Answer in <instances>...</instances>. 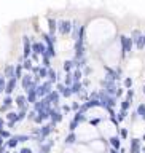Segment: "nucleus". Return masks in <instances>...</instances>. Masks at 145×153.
<instances>
[{
    "mask_svg": "<svg viewBox=\"0 0 145 153\" xmlns=\"http://www.w3.org/2000/svg\"><path fill=\"white\" fill-rule=\"evenodd\" d=\"M120 43H121V56H126V54H129L131 51H132V40H131V37H126V35H121L120 37Z\"/></svg>",
    "mask_w": 145,
    "mask_h": 153,
    "instance_id": "obj_1",
    "label": "nucleus"
},
{
    "mask_svg": "<svg viewBox=\"0 0 145 153\" xmlns=\"http://www.w3.org/2000/svg\"><path fill=\"white\" fill-rule=\"evenodd\" d=\"M58 30L61 35H69L72 32V21L69 19H62L58 22Z\"/></svg>",
    "mask_w": 145,
    "mask_h": 153,
    "instance_id": "obj_2",
    "label": "nucleus"
},
{
    "mask_svg": "<svg viewBox=\"0 0 145 153\" xmlns=\"http://www.w3.org/2000/svg\"><path fill=\"white\" fill-rule=\"evenodd\" d=\"M26 91H27V96H26L27 104H35V102L38 101V96H37V85H35V83H32Z\"/></svg>",
    "mask_w": 145,
    "mask_h": 153,
    "instance_id": "obj_3",
    "label": "nucleus"
},
{
    "mask_svg": "<svg viewBox=\"0 0 145 153\" xmlns=\"http://www.w3.org/2000/svg\"><path fill=\"white\" fill-rule=\"evenodd\" d=\"M101 85H102V88H104V92H105V94H109V96H115L116 88H118V86L115 85V81L102 80V81H101Z\"/></svg>",
    "mask_w": 145,
    "mask_h": 153,
    "instance_id": "obj_4",
    "label": "nucleus"
},
{
    "mask_svg": "<svg viewBox=\"0 0 145 153\" xmlns=\"http://www.w3.org/2000/svg\"><path fill=\"white\" fill-rule=\"evenodd\" d=\"M51 91H53V89H51V83L50 81H45V83H41V85L37 86V96H38V97L48 96Z\"/></svg>",
    "mask_w": 145,
    "mask_h": 153,
    "instance_id": "obj_5",
    "label": "nucleus"
},
{
    "mask_svg": "<svg viewBox=\"0 0 145 153\" xmlns=\"http://www.w3.org/2000/svg\"><path fill=\"white\" fill-rule=\"evenodd\" d=\"M30 48H32V53L37 54V56H43L45 51H46V46L41 43V41H34V43H30Z\"/></svg>",
    "mask_w": 145,
    "mask_h": 153,
    "instance_id": "obj_6",
    "label": "nucleus"
},
{
    "mask_svg": "<svg viewBox=\"0 0 145 153\" xmlns=\"http://www.w3.org/2000/svg\"><path fill=\"white\" fill-rule=\"evenodd\" d=\"M50 120H51V124L56 126L58 123L62 121V113H61L58 109H51L50 110Z\"/></svg>",
    "mask_w": 145,
    "mask_h": 153,
    "instance_id": "obj_7",
    "label": "nucleus"
},
{
    "mask_svg": "<svg viewBox=\"0 0 145 153\" xmlns=\"http://www.w3.org/2000/svg\"><path fill=\"white\" fill-rule=\"evenodd\" d=\"M22 41H24V51H22V58H24V59H29V58L32 56L30 38H29V37H24V38H22Z\"/></svg>",
    "mask_w": 145,
    "mask_h": 153,
    "instance_id": "obj_8",
    "label": "nucleus"
},
{
    "mask_svg": "<svg viewBox=\"0 0 145 153\" xmlns=\"http://www.w3.org/2000/svg\"><path fill=\"white\" fill-rule=\"evenodd\" d=\"M53 124H43L41 128H38V131H40V139H45V137H48L51 132H53Z\"/></svg>",
    "mask_w": 145,
    "mask_h": 153,
    "instance_id": "obj_9",
    "label": "nucleus"
},
{
    "mask_svg": "<svg viewBox=\"0 0 145 153\" xmlns=\"http://www.w3.org/2000/svg\"><path fill=\"white\" fill-rule=\"evenodd\" d=\"M16 83H18V80H16V78H10V80H7L5 91H3V92H7V96H10L11 92L16 89Z\"/></svg>",
    "mask_w": 145,
    "mask_h": 153,
    "instance_id": "obj_10",
    "label": "nucleus"
},
{
    "mask_svg": "<svg viewBox=\"0 0 145 153\" xmlns=\"http://www.w3.org/2000/svg\"><path fill=\"white\" fill-rule=\"evenodd\" d=\"M45 97L51 102V105H53V104H54V105H58V104H59V97H61V94H59V92L56 91V89H53L48 96H45Z\"/></svg>",
    "mask_w": 145,
    "mask_h": 153,
    "instance_id": "obj_11",
    "label": "nucleus"
},
{
    "mask_svg": "<svg viewBox=\"0 0 145 153\" xmlns=\"http://www.w3.org/2000/svg\"><path fill=\"white\" fill-rule=\"evenodd\" d=\"M32 75H29V73H27V75H22V78H21V86H22V89H27V88H29L30 85H32Z\"/></svg>",
    "mask_w": 145,
    "mask_h": 153,
    "instance_id": "obj_12",
    "label": "nucleus"
},
{
    "mask_svg": "<svg viewBox=\"0 0 145 153\" xmlns=\"http://www.w3.org/2000/svg\"><path fill=\"white\" fill-rule=\"evenodd\" d=\"M69 88H70V91H72V94H80L81 89H83V85H81V81H75V83H72Z\"/></svg>",
    "mask_w": 145,
    "mask_h": 153,
    "instance_id": "obj_13",
    "label": "nucleus"
},
{
    "mask_svg": "<svg viewBox=\"0 0 145 153\" xmlns=\"http://www.w3.org/2000/svg\"><path fill=\"white\" fill-rule=\"evenodd\" d=\"M131 153H140V140L131 139Z\"/></svg>",
    "mask_w": 145,
    "mask_h": 153,
    "instance_id": "obj_14",
    "label": "nucleus"
},
{
    "mask_svg": "<svg viewBox=\"0 0 145 153\" xmlns=\"http://www.w3.org/2000/svg\"><path fill=\"white\" fill-rule=\"evenodd\" d=\"M5 80H10V78H15V66L13 64H10V66L5 67Z\"/></svg>",
    "mask_w": 145,
    "mask_h": 153,
    "instance_id": "obj_15",
    "label": "nucleus"
},
{
    "mask_svg": "<svg viewBox=\"0 0 145 153\" xmlns=\"http://www.w3.org/2000/svg\"><path fill=\"white\" fill-rule=\"evenodd\" d=\"M109 140H110V145H112V148H115V150H120V148H121V139H120L118 136L110 137Z\"/></svg>",
    "mask_w": 145,
    "mask_h": 153,
    "instance_id": "obj_16",
    "label": "nucleus"
},
{
    "mask_svg": "<svg viewBox=\"0 0 145 153\" xmlns=\"http://www.w3.org/2000/svg\"><path fill=\"white\" fill-rule=\"evenodd\" d=\"M7 121H8V128H13L16 123V112H7Z\"/></svg>",
    "mask_w": 145,
    "mask_h": 153,
    "instance_id": "obj_17",
    "label": "nucleus"
},
{
    "mask_svg": "<svg viewBox=\"0 0 145 153\" xmlns=\"http://www.w3.org/2000/svg\"><path fill=\"white\" fill-rule=\"evenodd\" d=\"M15 102H16V105H18L19 109H24V110H27V99H26L24 96H18Z\"/></svg>",
    "mask_w": 145,
    "mask_h": 153,
    "instance_id": "obj_18",
    "label": "nucleus"
},
{
    "mask_svg": "<svg viewBox=\"0 0 145 153\" xmlns=\"http://www.w3.org/2000/svg\"><path fill=\"white\" fill-rule=\"evenodd\" d=\"M45 56H48L50 59L56 56V50H54V43H48V45H46V51H45Z\"/></svg>",
    "mask_w": 145,
    "mask_h": 153,
    "instance_id": "obj_19",
    "label": "nucleus"
},
{
    "mask_svg": "<svg viewBox=\"0 0 145 153\" xmlns=\"http://www.w3.org/2000/svg\"><path fill=\"white\" fill-rule=\"evenodd\" d=\"M132 43L137 46V50H144L145 48V35H140V37H137Z\"/></svg>",
    "mask_w": 145,
    "mask_h": 153,
    "instance_id": "obj_20",
    "label": "nucleus"
},
{
    "mask_svg": "<svg viewBox=\"0 0 145 153\" xmlns=\"http://www.w3.org/2000/svg\"><path fill=\"white\" fill-rule=\"evenodd\" d=\"M48 27H50V35H53L58 29V21L53 19V18H48Z\"/></svg>",
    "mask_w": 145,
    "mask_h": 153,
    "instance_id": "obj_21",
    "label": "nucleus"
},
{
    "mask_svg": "<svg viewBox=\"0 0 145 153\" xmlns=\"http://www.w3.org/2000/svg\"><path fill=\"white\" fill-rule=\"evenodd\" d=\"M73 67H75V59H69V61H65L64 62V70L67 72V73H70L73 70Z\"/></svg>",
    "mask_w": 145,
    "mask_h": 153,
    "instance_id": "obj_22",
    "label": "nucleus"
},
{
    "mask_svg": "<svg viewBox=\"0 0 145 153\" xmlns=\"http://www.w3.org/2000/svg\"><path fill=\"white\" fill-rule=\"evenodd\" d=\"M46 78H48V81L53 85L54 81H58V73H56V70H53V69L50 67L48 69V77H46Z\"/></svg>",
    "mask_w": 145,
    "mask_h": 153,
    "instance_id": "obj_23",
    "label": "nucleus"
},
{
    "mask_svg": "<svg viewBox=\"0 0 145 153\" xmlns=\"http://www.w3.org/2000/svg\"><path fill=\"white\" fill-rule=\"evenodd\" d=\"M135 113H137V117H140L145 121V104H139L137 109H135Z\"/></svg>",
    "mask_w": 145,
    "mask_h": 153,
    "instance_id": "obj_24",
    "label": "nucleus"
},
{
    "mask_svg": "<svg viewBox=\"0 0 145 153\" xmlns=\"http://www.w3.org/2000/svg\"><path fill=\"white\" fill-rule=\"evenodd\" d=\"M73 121H77L78 124L83 123V121H86L85 113H81V112H75V115H73Z\"/></svg>",
    "mask_w": 145,
    "mask_h": 153,
    "instance_id": "obj_25",
    "label": "nucleus"
},
{
    "mask_svg": "<svg viewBox=\"0 0 145 153\" xmlns=\"http://www.w3.org/2000/svg\"><path fill=\"white\" fill-rule=\"evenodd\" d=\"M77 142V134L75 132H70L67 137H65V143H67V145H73V143Z\"/></svg>",
    "mask_w": 145,
    "mask_h": 153,
    "instance_id": "obj_26",
    "label": "nucleus"
},
{
    "mask_svg": "<svg viewBox=\"0 0 145 153\" xmlns=\"http://www.w3.org/2000/svg\"><path fill=\"white\" fill-rule=\"evenodd\" d=\"M81 77H83V72L80 70V69H75L72 73V78H73V83L75 81H81Z\"/></svg>",
    "mask_w": 145,
    "mask_h": 153,
    "instance_id": "obj_27",
    "label": "nucleus"
},
{
    "mask_svg": "<svg viewBox=\"0 0 145 153\" xmlns=\"http://www.w3.org/2000/svg\"><path fill=\"white\" fill-rule=\"evenodd\" d=\"M15 78H16V80H21V78H22V66H21V64L15 66Z\"/></svg>",
    "mask_w": 145,
    "mask_h": 153,
    "instance_id": "obj_28",
    "label": "nucleus"
},
{
    "mask_svg": "<svg viewBox=\"0 0 145 153\" xmlns=\"http://www.w3.org/2000/svg\"><path fill=\"white\" fill-rule=\"evenodd\" d=\"M27 117V110H24V109H19V112L16 113V123L18 121H22Z\"/></svg>",
    "mask_w": 145,
    "mask_h": 153,
    "instance_id": "obj_29",
    "label": "nucleus"
},
{
    "mask_svg": "<svg viewBox=\"0 0 145 153\" xmlns=\"http://www.w3.org/2000/svg\"><path fill=\"white\" fill-rule=\"evenodd\" d=\"M16 145H18V140H16V137H11L10 140H7V142H5V147H7V148H15Z\"/></svg>",
    "mask_w": 145,
    "mask_h": 153,
    "instance_id": "obj_30",
    "label": "nucleus"
},
{
    "mask_svg": "<svg viewBox=\"0 0 145 153\" xmlns=\"http://www.w3.org/2000/svg\"><path fill=\"white\" fill-rule=\"evenodd\" d=\"M115 115H116V117H115V118H116V121L121 123L126 117H128V112H123V110H120V112H118V113H115Z\"/></svg>",
    "mask_w": 145,
    "mask_h": 153,
    "instance_id": "obj_31",
    "label": "nucleus"
},
{
    "mask_svg": "<svg viewBox=\"0 0 145 153\" xmlns=\"http://www.w3.org/2000/svg\"><path fill=\"white\" fill-rule=\"evenodd\" d=\"M30 136L29 134H21V136H16V140H18V143L19 142H27V140H30Z\"/></svg>",
    "mask_w": 145,
    "mask_h": 153,
    "instance_id": "obj_32",
    "label": "nucleus"
},
{
    "mask_svg": "<svg viewBox=\"0 0 145 153\" xmlns=\"http://www.w3.org/2000/svg\"><path fill=\"white\" fill-rule=\"evenodd\" d=\"M21 66H22V69H26V70H32V67H34V66H32V61H30V59H24Z\"/></svg>",
    "mask_w": 145,
    "mask_h": 153,
    "instance_id": "obj_33",
    "label": "nucleus"
},
{
    "mask_svg": "<svg viewBox=\"0 0 145 153\" xmlns=\"http://www.w3.org/2000/svg\"><path fill=\"white\" fill-rule=\"evenodd\" d=\"M129 107H131V101H128V99L121 101V110H123V112H128Z\"/></svg>",
    "mask_w": 145,
    "mask_h": 153,
    "instance_id": "obj_34",
    "label": "nucleus"
},
{
    "mask_svg": "<svg viewBox=\"0 0 145 153\" xmlns=\"http://www.w3.org/2000/svg\"><path fill=\"white\" fill-rule=\"evenodd\" d=\"M41 62H43V64H41V67L50 69L51 64H50V58H48V56H45V54H43V56H41Z\"/></svg>",
    "mask_w": 145,
    "mask_h": 153,
    "instance_id": "obj_35",
    "label": "nucleus"
},
{
    "mask_svg": "<svg viewBox=\"0 0 145 153\" xmlns=\"http://www.w3.org/2000/svg\"><path fill=\"white\" fill-rule=\"evenodd\" d=\"M72 83H73V78H72V72H70V73H67V75H65L64 85H65V86H70Z\"/></svg>",
    "mask_w": 145,
    "mask_h": 153,
    "instance_id": "obj_36",
    "label": "nucleus"
},
{
    "mask_svg": "<svg viewBox=\"0 0 145 153\" xmlns=\"http://www.w3.org/2000/svg\"><path fill=\"white\" fill-rule=\"evenodd\" d=\"M37 77H40V78H46L48 77V69H45V67H40V70H38V75Z\"/></svg>",
    "mask_w": 145,
    "mask_h": 153,
    "instance_id": "obj_37",
    "label": "nucleus"
},
{
    "mask_svg": "<svg viewBox=\"0 0 145 153\" xmlns=\"http://www.w3.org/2000/svg\"><path fill=\"white\" fill-rule=\"evenodd\" d=\"M61 96H62V97H70V96H72V91H70V88L65 86L64 89L61 91Z\"/></svg>",
    "mask_w": 145,
    "mask_h": 153,
    "instance_id": "obj_38",
    "label": "nucleus"
},
{
    "mask_svg": "<svg viewBox=\"0 0 145 153\" xmlns=\"http://www.w3.org/2000/svg\"><path fill=\"white\" fill-rule=\"evenodd\" d=\"M124 88H128V89L132 88V78H131V77H126L124 78Z\"/></svg>",
    "mask_w": 145,
    "mask_h": 153,
    "instance_id": "obj_39",
    "label": "nucleus"
},
{
    "mask_svg": "<svg viewBox=\"0 0 145 153\" xmlns=\"http://www.w3.org/2000/svg\"><path fill=\"white\" fill-rule=\"evenodd\" d=\"M140 35H142V32H140L139 29H134V30H132V34H131V40L134 41V40L137 38V37H140Z\"/></svg>",
    "mask_w": 145,
    "mask_h": 153,
    "instance_id": "obj_40",
    "label": "nucleus"
},
{
    "mask_svg": "<svg viewBox=\"0 0 145 153\" xmlns=\"http://www.w3.org/2000/svg\"><path fill=\"white\" fill-rule=\"evenodd\" d=\"M118 137H120V139H128V129H126V128H121Z\"/></svg>",
    "mask_w": 145,
    "mask_h": 153,
    "instance_id": "obj_41",
    "label": "nucleus"
},
{
    "mask_svg": "<svg viewBox=\"0 0 145 153\" xmlns=\"http://www.w3.org/2000/svg\"><path fill=\"white\" fill-rule=\"evenodd\" d=\"M5 85H7V80L3 77H0V94L5 91Z\"/></svg>",
    "mask_w": 145,
    "mask_h": 153,
    "instance_id": "obj_42",
    "label": "nucleus"
},
{
    "mask_svg": "<svg viewBox=\"0 0 145 153\" xmlns=\"http://www.w3.org/2000/svg\"><path fill=\"white\" fill-rule=\"evenodd\" d=\"M11 104H13V99H11V96H7L5 99H3V105H5V107H10Z\"/></svg>",
    "mask_w": 145,
    "mask_h": 153,
    "instance_id": "obj_43",
    "label": "nucleus"
},
{
    "mask_svg": "<svg viewBox=\"0 0 145 153\" xmlns=\"http://www.w3.org/2000/svg\"><path fill=\"white\" fill-rule=\"evenodd\" d=\"M77 126H78V123H77V121H73V120H72V121L69 123V131H70V132H73V131L77 129Z\"/></svg>",
    "mask_w": 145,
    "mask_h": 153,
    "instance_id": "obj_44",
    "label": "nucleus"
},
{
    "mask_svg": "<svg viewBox=\"0 0 145 153\" xmlns=\"http://www.w3.org/2000/svg\"><path fill=\"white\" fill-rule=\"evenodd\" d=\"M51 145H53V142H50L48 145H41V152L40 153H48L51 150Z\"/></svg>",
    "mask_w": 145,
    "mask_h": 153,
    "instance_id": "obj_45",
    "label": "nucleus"
},
{
    "mask_svg": "<svg viewBox=\"0 0 145 153\" xmlns=\"http://www.w3.org/2000/svg\"><path fill=\"white\" fill-rule=\"evenodd\" d=\"M132 97H134V89H128L126 91V99L132 102Z\"/></svg>",
    "mask_w": 145,
    "mask_h": 153,
    "instance_id": "obj_46",
    "label": "nucleus"
},
{
    "mask_svg": "<svg viewBox=\"0 0 145 153\" xmlns=\"http://www.w3.org/2000/svg\"><path fill=\"white\" fill-rule=\"evenodd\" d=\"M70 110H73V112H78V110H80V104H78V102H72V105H70Z\"/></svg>",
    "mask_w": 145,
    "mask_h": 153,
    "instance_id": "obj_47",
    "label": "nucleus"
},
{
    "mask_svg": "<svg viewBox=\"0 0 145 153\" xmlns=\"http://www.w3.org/2000/svg\"><path fill=\"white\" fill-rule=\"evenodd\" d=\"M0 136H2L3 139H10V132L5 131V129H2V131H0Z\"/></svg>",
    "mask_w": 145,
    "mask_h": 153,
    "instance_id": "obj_48",
    "label": "nucleus"
},
{
    "mask_svg": "<svg viewBox=\"0 0 145 153\" xmlns=\"http://www.w3.org/2000/svg\"><path fill=\"white\" fill-rule=\"evenodd\" d=\"M90 123L92 124V126H97V124L101 123V118H92V120H90Z\"/></svg>",
    "mask_w": 145,
    "mask_h": 153,
    "instance_id": "obj_49",
    "label": "nucleus"
},
{
    "mask_svg": "<svg viewBox=\"0 0 145 153\" xmlns=\"http://www.w3.org/2000/svg\"><path fill=\"white\" fill-rule=\"evenodd\" d=\"M64 88H65V85H64V83H58V86H56V91H58L59 94H61V91H62Z\"/></svg>",
    "mask_w": 145,
    "mask_h": 153,
    "instance_id": "obj_50",
    "label": "nucleus"
},
{
    "mask_svg": "<svg viewBox=\"0 0 145 153\" xmlns=\"http://www.w3.org/2000/svg\"><path fill=\"white\" fill-rule=\"evenodd\" d=\"M123 96V89L121 88H116V92H115V97H121Z\"/></svg>",
    "mask_w": 145,
    "mask_h": 153,
    "instance_id": "obj_51",
    "label": "nucleus"
},
{
    "mask_svg": "<svg viewBox=\"0 0 145 153\" xmlns=\"http://www.w3.org/2000/svg\"><path fill=\"white\" fill-rule=\"evenodd\" d=\"M34 117H35V112H34V110H32V112H29V113H27V118L34 120Z\"/></svg>",
    "mask_w": 145,
    "mask_h": 153,
    "instance_id": "obj_52",
    "label": "nucleus"
},
{
    "mask_svg": "<svg viewBox=\"0 0 145 153\" xmlns=\"http://www.w3.org/2000/svg\"><path fill=\"white\" fill-rule=\"evenodd\" d=\"M19 153H32V150H30V148H21Z\"/></svg>",
    "mask_w": 145,
    "mask_h": 153,
    "instance_id": "obj_53",
    "label": "nucleus"
},
{
    "mask_svg": "<svg viewBox=\"0 0 145 153\" xmlns=\"http://www.w3.org/2000/svg\"><path fill=\"white\" fill-rule=\"evenodd\" d=\"M3 124H5V121H3V118H0V131L3 129Z\"/></svg>",
    "mask_w": 145,
    "mask_h": 153,
    "instance_id": "obj_54",
    "label": "nucleus"
},
{
    "mask_svg": "<svg viewBox=\"0 0 145 153\" xmlns=\"http://www.w3.org/2000/svg\"><path fill=\"white\" fill-rule=\"evenodd\" d=\"M62 110H64V112H70V107H69V105H64Z\"/></svg>",
    "mask_w": 145,
    "mask_h": 153,
    "instance_id": "obj_55",
    "label": "nucleus"
},
{
    "mask_svg": "<svg viewBox=\"0 0 145 153\" xmlns=\"http://www.w3.org/2000/svg\"><path fill=\"white\" fill-rule=\"evenodd\" d=\"M0 110H2V112H8V107H5V105H2V107H0Z\"/></svg>",
    "mask_w": 145,
    "mask_h": 153,
    "instance_id": "obj_56",
    "label": "nucleus"
},
{
    "mask_svg": "<svg viewBox=\"0 0 145 153\" xmlns=\"http://www.w3.org/2000/svg\"><path fill=\"white\" fill-rule=\"evenodd\" d=\"M5 148H7L5 145H2V147H0V153H5Z\"/></svg>",
    "mask_w": 145,
    "mask_h": 153,
    "instance_id": "obj_57",
    "label": "nucleus"
},
{
    "mask_svg": "<svg viewBox=\"0 0 145 153\" xmlns=\"http://www.w3.org/2000/svg\"><path fill=\"white\" fill-rule=\"evenodd\" d=\"M85 73H86V75H88V73H91V69L86 67V69H85Z\"/></svg>",
    "mask_w": 145,
    "mask_h": 153,
    "instance_id": "obj_58",
    "label": "nucleus"
},
{
    "mask_svg": "<svg viewBox=\"0 0 145 153\" xmlns=\"http://www.w3.org/2000/svg\"><path fill=\"white\" fill-rule=\"evenodd\" d=\"M3 140H5V139H3L2 136H0V147H2V145H3Z\"/></svg>",
    "mask_w": 145,
    "mask_h": 153,
    "instance_id": "obj_59",
    "label": "nucleus"
},
{
    "mask_svg": "<svg viewBox=\"0 0 145 153\" xmlns=\"http://www.w3.org/2000/svg\"><path fill=\"white\" fill-rule=\"evenodd\" d=\"M110 153H118V150H115V148H112V150H110Z\"/></svg>",
    "mask_w": 145,
    "mask_h": 153,
    "instance_id": "obj_60",
    "label": "nucleus"
},
{
    "mask_svg": "<svg viewBox=\"0 0 145 153\" xmlns=\"http://www.w3.org/2000/svg\"><path fill=\"white\" fill-rule=\"evenodd\" d=\"M142 92H144V94H145V85L142 86Z\"/></svg>",
    "mask_w": 145,
    "mask_h": 153,
    "instance_id": "obj_61",
    "label": "nucleus"
},
{
    "mask_svg": "<svg viewBox=\"0 0 145 153\" xmlns=\"http://www.w3.org/2000/svg\"><path fill=\"white\" fill-rule=\"evenodd\" d=\"M142 140H145V132H144V136H142Z\"/></svg>",
    "mask_w": 145,
    "mask_h": 153,
    "instance_id": "obj_62",
    "label": "nucleus"
},
{
    "mask_svg": "<svg viewBox=\"0 0 145 153\" xmlns=\"http://www.w3.org/2000/svg\"><path fill=\"white\" fill-rule=\"evenodd\" d=\"M7 153H10V152H7ZM18 153H19V152H18Z\"/></svg>",
    "mask_w": 145,
    "mask_h": 153,
    "instance_id": "obj_63",
    "label": "nucleus"
}]
</instances>
